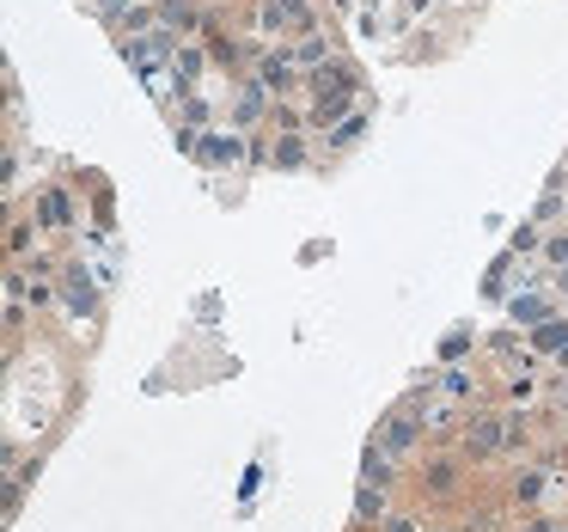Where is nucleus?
<instances>
[{"label": "nucleus", "instance_id": "nucleus-10", "mask_svg": "<svg viewBox=\"0 0 568 532\" xmlns=\"http://www.w3.org/2000/svg\"><path fill=\"white\" fill-rule=\"evenodd\" d=\"M38 214H43V227H68V221H74V202H68L62 190H50V197L38 202Z\"/></svg>", "mask_w": 568, "mask_h": 532}, {"label": "nucleus", "instance_id": "nucleus-14", "mask_svg": "<svg viewBox=\"0 0 568 532\" xmlns=\"http://www.w3.org/2000/svg\"><path fill=\"white\" fill-rule=\"evenodd\" d=\"M68 300H74L80 319H92V288H87V275H80V270H68Z\"/></svg>", "mask_w": 568, "mask_h": 532}, {"label": "nucleus", "instance_id": "nucleus-11", "mask_svg": "<svg viewBox=\"0 0 568 532\" xmlns=\"http://www.w3.org/2000/svg\"><path fill=\"white\" fill-rule=\"evenodd\" d=\"M514 319H519V324H544V319H550V300H544V294L514 300Z\"/></svg>", "mask_w": 568, "mask_h": 532}, {"label": "nucleus", "instance_id": "nucleus-7", "mask_svg": "<svg viewBox=\"0 0 568 532\" xmlns=\"http://www.w3.org/2000/svg\"><path fill=\"white\" fill-rule=\"evenodd\" d=\"M550 459H538V465H519V478H514V508H538L544 502V490H550Z\"/></svg>", "mask_w": 568, "mask_h": 532}, {"label": "nucleus", "instance_id": "nucleus-12", "mask_svg": "<svg viewBox=\"0 0 568 532\" xmlns=\"http://www.w3.org/2000/svg\"><path fill=\"white\" fill-rule=\"evenodd\" d=\"M562 520L556 514H544V508H519V520H514V532H556Z\"/></svg>", "mask_w": 568, "mask_h": 532}, {"label": "nucleus", "instance_id": "nucleus-5", "mask_svg": "<svg viewBox=\"0 0 568 532\" xmlns=\"http://www.w3.org/2000/svg\"><path fill=\"white\" fill-rule=\"evenodd\" d=\"M361 483H379V490H397V483H404V459H392L379 441H367V453H361Z\"/></svg>", "mask_w": 568, "mask_h": 532}, {"label": "nucleus", "instance_id": "nucleus-6", "mask_svg": "<svg viewBox=\"0 0 568 532\" xmlns=\"http://www.w3.org/2000/svg\"><path fill=\"white\" fill-rule=\"evenodd\" d=\"M422 422H428V441H458V434L470 429V416L453 404V398H440V404L422 410Z\"/></svg>", "mask_w": 568, "mask_h": 532}, {"label": "nucleus", "instance_id": "nucleus-1", "mask_svg": "<svg viewBox=\"0 0 568 532\" xmlns=\"http://www.w3.org/2000/svg\"><path fill=\"white\" fill-rule=\"evenodd\" d=\"M507 441H514V410H477L470 429L458 434V453L470 465H489V459H507Z\"/></svg>", "mask_w": 568, "mask_h": 532}, {"label": "nucleus", "instance_id": "nucleus-8", "mask_svg": "<svg viewBox=\"0 0 568 532\" xmlns=\"http://www.w3.org/2000/svg\"><path fill=\"white\" fill-rule=\"evenodd\" d=\"M531 349H538V355H562L568 349V312H550V319L544 324H531Z\"/></svg>", "mask_w": 568, "mask_h": 532}, {"label": "nucleus", "instance_id": "nucleus-3", "mask_svg": "<svg viewBox=\"0 0 568 532\" xmlns=\"http://www.w3.org/2000/svg\"><path fill=\"white\" fill-rule=\"evenodd\" d=\"M465 471H470V459H465V453H428L416 471H409V478H416L422 502H453L458 483H465Z\"/></svg>", "mask_w": 568, "mask_h": 532}, {"label": "nucleus", "instance_id": "nucleus-4", "mask_svg": "<svg viewBox=\"0 0 568 532\" xmlns=\"http://www.w3.org/2000/svg\"><path fill=\"white\" fill-rule=\"evenodd\" d=\"M385 520H392V490H379V483H355V526L379 532Z\"/></svg>", "mask_w": 568, "mask_h": 532}, {"label": "nucleus", "instance_id": "nucleus-9", "mask_svg": "<svg viewBox=\"0 0 568 532\" xmlns=\"http://www.w3.org/2000/svg\"><path fill=\"white\" fill-rule=\"evenodd\" d=\"M440 392L453 398V404H465V398H477V373H465V368H446V373H440Z\"/></svg>", "mask_w": 568, "mask_h": 532}, {"label": "nucleus", "instance_id": "nucleus-13", "mask_svg": "<svg viewBox=\"0 0 568 532\" xmlns=\"http://www.w3.org/2000/svg\"><path fill=\"white\" fill-rule=\"evenodd\" d=\"M501 392L514 398V404H531V398H538V373H507Z\"/></svg>", "mask_w": 568, "mask_h": 532}, {"label": "nucleus", "instance_id": "nucleus-2", "mask_svg": "<svg viewBox=\"0 0 568 532\" xmlns=\"http://www.w3.org/2000/svg\"><path fill=\"white\" fill-rule=\"evenodd\" d=\"M373 441H379L392 459L409 465V459H422V446H428V422L409 416V410H385V416L373 422Z\"/></svg>", "mask_w": 568, "mask_h": 532}, {"label": "nucleus", "instance_id": "nucleus-16", "mask_svg": "<svg viewBox=\"0 0 568 532\" xmlns=\"http://www.w3.org/2000/svg\"><path fill=\"white\" fill-rule=\"evenodd\" d=\"M379 532H422V520H409V514H392Z\"/></svg>", "mask_w": 568, "mask_h": 532}, {"label": "nucleus", "instance_id": "nucleus-15", "mask_svg": "<svg viewBox=\"0 0 568 532\" xmlns=\"http://www.w3.org/2000/svg\"><path fill=\"white\" fill-rule=\"evenodd\" d=\"M544 258H550V263H556V270H568V233H556V239H550V245H544Z\"/></svg>", "mask_w": 568, "mask_h": 532}, {"label": "nucleus", "instance_id": "nucleus-18", "mask_svg": "<svg viewBox=\"0 0 568 532\" xmlns=\"http://www.w3.org/2000/svg\"><path fill=\"white\" fill-rule=\"evenodd\" d=\"M562 526H568V520H562Z\"/></svg>", "mask_w": 568, "mask_h": 532}, {"label": "nucleus", "instance_id": "nucleus-17", "mask_svg": "<svg viewBox=\"0 0 568 532\" xmlns=\"http://www.w3.org/2000/svg\"><path fill=\"white\" fill-rule=\"evenodd\" d=\"M562 410H568V380H562Z\"/></svg>", "mask_w": 568, "mask_h": 532}]
</instances>
